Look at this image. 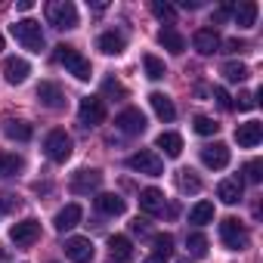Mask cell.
I'll use <instances>...</instances> for the list:
<instances>
[{"label": "cell", "instance_id": "cell-47", "mask_svg": "<svg viewBox=\"0 0 263 263\" xmlns=\"http://www.w3.org/2000/svg\"><path fill=\"white\" fill-rule=\"evenodd\" d=\"M146 263H167V260H164V257H155V254H152V257H146Z\"/></svg>", "mask_w": 263, "mask_h": 263}, {"label": "cell", "instance_id": "cell-14", "mask_svg": "<svg viewBox=\"0 0 263 263\" xmlns=\"http://www.w3.org/2000/svg\"><path fill=\"white\" fill-rule=\"evenodd\" d=\"M28 74H31V65H28L22 56H7V59H4V78H7L13 87H16V84H25Z\"/></svg>", "mask_w": 263, "mask_h": 263}, {"label": "cell", "instance_id": "cell-37", "mask_svg": "<svg viewBox=\"0 0 263 263\" xmlns=\"http://www.w3.org/2000/svg\"><path fill=\"white\" fill-rule=\"evenodd\" d=\"M102 93H105V96H121V99L127 96V90H124V84H118L115 78H108V81L102 84Z\"/></svg>", "mask_w": 263, "mask_h": 263}, {"label": "cell", "instance_id": "cell-29", "mask_svg": "<svg viewBox=\"0 0 263 263\" xmlns=\"http://www.w3.org/2000/svg\"><path fill=\"white\" fill-rule=\"evenodd\" d=\"M22 167H25V161H22L19 155H13V152H0V174H4V177H16Z\"/></svg>", "mask_w": 263, "mask_h": 263}, {"label": "cell", "instance_id": "cell-33", "mask_svg": "<svg viewBox=\"0 0 263 263\" xmlns=\"http://www.w3.org/2000/svg\"><path fill=\"white\" fill-rule=\"evenodd\" d=\"M177 186H180V192H201V180L192 174V171H180L177 174Z\"/></svg>", "mask_w": 263, "mask_h": 263}, {"label": "cell", "instance_id": "cell-24", "mask_svg": "<svg viewBox=\"0 0 263 263\" xmlns=\"http://www.w3.org/2000/svg\"><path fill=\"white\" fill-rule=\"evenodd\" d=\"M155 146H158L167 158H180V155H183V137L174 134V130H164V134H158Z\"/></svg>", "mask_w": 263, "mask_h": 263}, {"label": "cell", "instance_id": "cell-21", "mask_svg": "<svg viewBox=\"0 0 263 263\" xmlns=\"http://www.w3.org/2000/svg\"><path fill=\"white\" fill-rule=\"evenodd\" d=\"M158 44H161L164 50H171L174 56H180V53L186 50V37H183L174 25H164V28L158 31Z\"/></svg>", "mask_w": 263, "mask_h": 263}, {"label": "cell", "instance_id": "cell-2", "mask_svg": "<svg viewBox=\"0 0 263 263\" xmlns=\"http://www.w3.org/2000/svg\"><path fill=\"white\" fill-rule=\"evenodd\" d=\"M47 22L59 31L78 28V7L71 0H53V4H47Z\"/></svg>", "mask_w": 263, "mask_h": 263}, {"label": "cell", "instance_id": "cell-38", "mask_svg": "<svg viewBox=\"0 0 263 263\" xmlns=\"http://www.w3.org/2000/svg\"><path fill=\"white\" fill-rule=\"evenodd\" d=\"M232 105H238L241 111H251L257 105V93H238V102H232Z\"/></svg>", "mask_w": 263, "mask_h": 263}, {"label": "cell", "instance_id": "cell-9", "mask_svg": "<svg viewBox=\"0 0 263 263\" xmlns=\"http://www.w3.org/2000/svg\"><path fill=\"white\" fill-rule=\"evenodd\" d=\"M115 127L121 130V134H127V137H140L143 130H146V115L140 108H124L115 118Z\"/></svg>", "mask_w": 263, "mask_h": 263}, {"label": "cell", "instance_id": "cell-4", "mask_svg": "<svg viewBox=\"0 0 263 263\" xmlns=\"http://www.w3.org/2000/svg\"><path fill=\"white\" fill-rule=\"evenodd\" d=\"M220 241H223L229 251H245L248 241H251V235H248V229H245L241 220L226 217V220H220Z\"/></svg>", "mask_w": 263, "mask_h": 263}, {"label": "cell", "instance_id": "cell-22", "mask_svg": "<svg viewBox=\"0 0 263 263\" xmlns=\"http://www.w3.org/2000/svg\"><path fill=\"white\" fill-rule=\"evenodd\" d=\"M124 198L121 195H115V192H99L96 195V211L99 214H108V217H121L124 214Z\"/></svg>", "mask_w": 263, "mask_h": 263}, {"label": "cell", "instance_id": "cell-27", "mask_svg": "<svg viewBox=\"0 0 263 263\" xmlns=\"http://www.w3.org/2000/svg\"><path fill=\"white\" fill-rule=\"evenodd\" d=\"M7 137L10 140H16V143H28L31 137H34V127L28 124V121H7Z\"/></svg>", "mask_w": 263, "mask_h": 263}, {"label": "cell", "instance_id": "cell-6", "mask_svg": "<svg viewBox=\"0 0 263 263\" xmlns=\"http://www.w3.org/2000/svg\"><path fill=\"white\" fill-rule=\"evenodd\" d=\"M44 152H47L50 161L65 164V161L71 158V137L65 134V130H50L47 140H44Z\"/></svg>", "mask_w": 263, "mask_h": 263}, {"label": "cell", "instance_id": "cell-43", "mask_svg": "<svg viewBox=\"0 0 263 263\" xmlns=\"http://www.w3.org/2000/svg\"><path fill=\"white\" fill-rule=\"evenodd\" d=\"M130 232H134V235H146V232H149V223H146V220H140V217H137V220H134V223H130Z\"/></svg>", "mask_w": 263, "mask_h": 263}, {"label": "cell", "instance_id": "cell-20", "mask_svg": "<svg viewBox=\"0 0 263 263\" xmlns=\"http://www.w3.org/2000/svg\"><path fill=\"white\" fill-rule=\"evenodd\" d=\"M108 257L111 263H127L130 257H134V245H130L127 235H111L108 238Z\"/></svg>", "mask_w": 263, "mask_h": 263}, {"label": "cell", "instance_id": "cell-45", "mask_svg": "<svg viewBox=\"0 0 263 263\" xmlns=\"http://www.w3.org/2000/svg\"><path fill=\"white\" fill-rule=\"evenodd\" d=\"M180 7H183V10H198L201 4H198V0H183V4H180Z\"/></svg>", "mask_w": 263, "mask_h": 263}, {"label": "cell", "instance_id": "cell-11", "mask_svg": "<svg viewBox=\"0 0 263 263\" xmlns=\"http://www.w3.org/2000/svg\"><path fill=\"white\" fill-rule=\"evenodd\" d=\"M93 254H96V248H93V241L84 238V235H74V238L65 241V257H68L71 263H90Z\"/></svg>", "mask_w": 263, "mask_h": 263}, {"label": "cell", "instance_id": "cell-3", "mask_svg": "<svg viewBox=\"0 0 263 263\" xmlns=\"http://www.w3.org/2000/svg\"><path fill=\"white\" fill-rule=\"evenodd\" d=\"M10 31H13V37H16L25 50H31V53H41V50H44L41 22H34V19H19L16 25H10Z\"/></svg>", "mask_w": 263, "mask_h": 263}, {"label": "cell", "instance_id": "cell-7", "mask_svg": "<svg viewBox=\"0 0 263 263\" xmlns=\"http://www.w3.org/2000/svg\"><path fill=\"white\" fill-rule=\"evenodd\" d=\"M78 121L84 127H99L105 121V102L99 96H84L78 105Z\"/></svg>", "mask_w": 263, "mask_h": 263}, {"label": "cell", "instance_id": "cell-30", "mask_svg": "<svg viewBox=\"0 0 263 263\" xmlns=\"http://www.w3.org/2000/svg\"><path fill=\"white\" fill-rule=\"evenodd\" d=\"M223 78L229 81V84H241V81H248V65H241V62H223Z\"/></svg>", "mask_w": 263, "mask_h": 263}, {"label": "cell", "instance_id": "cell-32", "mask_svg": "<svg viewBox=\"0 0 263 263\" xmlns=\"http://www.w3.org/2000/svg\"><path fill=\"white\" fill-rule=\"evenodd\" d=\"M143 65H146V78H149V81H161V78L167 74L164 62H161L158 56H152V53H149V56H143Z\"/></svg>", "mask_w": 263, "mask_h": 263}, {"label": "cell", "instance_id": "cell-17", "mask_svg": "<svg viewBox=\"0 0 263 263\" xmlns=\"http://www.w3.org/2000/svg\"><path fill=\"white\" fill-rule=\"evenodd\" d=\"M140 211H146L149 217L164 214V192H161V189H155V186L143 189V192H140Z\"/></svg>", "mask_w": 263, "mask_h": 263}, {"label": "cell", "instance_id": "cell-16", "mask_svg": "<svg viewBox=\"0 0 263 263\" xmlns=\"http://www.w3.org/2000/svg\"><path fill=\"white\" fill-rule=\"evenodd\" d=\"M220 34H217V28H198L195 31V37H192V47L201 53V56H211V53H217L220 50Z\"/></svg>", "mask_w": 263, "mask_h": 263}, {"label": "cell", "instance_id": "cell-26", "mask_svg": "<svg viewBox=\"0 0 263 263\" xmlns=\"http://www.w3.org/2000/svg\"><path fill=\"white\" fill-rule=\"evenodd\" d=\"M217 198H220L223 204H238V201H241V180H220Z\"/></svg>", "mask_w": 263, "mask_h": 263}, {"label": "cell", "instance_id": "cell-25", "mask_svg": "<svg viewBox=\"0 0 263 263\" xmlns=\"http://www.w3.org/2000/svg\"><path fill=\"white\" fill-rule=\"evenodd\" d=\"M149 105L155 108V115L161 118V121H174L177 118V108H174V102H171V96H164V93H149Z\"/></svg>", "mask_w": 263, "mask_h": 263}, {"label": "cell", "instance_id": "cell-10", "mask_svg": "<svg viewBox=\"0 0 263 263\" xmlns=\"http://www.w3.org/2000/svg\"><path fill=\"white\" fill-rule=\"evenodd\" d=\"M99 186H102V171H96V167H84L71 177V192L74 195H90Z\"/></svg>", "mask_w": 263, "mask_h": 263}, {"label": "cell", "instance_id": "cell-18", "mask_svg": "<svg viewBox=\"0 0 263 263\" xmlns=\"http://www.w3.org/2000/svg\"><path fill=\"white\" fill-rule=\"evenodd\" d=\"M96 47H99L105 56H121L124 47H127V37H124L121 31H102L99 41H96Z\"/></svg>", "mask_w": 263, "mask_h": 263}, {"label": "cell", "instance_id": "cell-13", "mask_svg": "<svg viewBox=\"0 0 263 263\" xmlns=\"http://www.w3.org/2000/svg\"><path fill=\"white\" fill-rule=\"evenodd\" d=\"M263 140V124L260 121H248V124H238L235 127V143L241 149H257Z\"/></svg>", "mask_w": 263, "mask_h": 263}, {"label": "cell", "instance_id": "cell-39", "mask_svg": "<svg viewBox=\"0 0 263 263\" xmlns=\"http://www.w3.org/2000/svg\"><path fill=\"white\" fill-rule=\"evenodd\" d=\"M19 211V198L16 195H0V214H13Z\"/></svg>", "mask_w": 263, "mask_h": 263}, {"label": "cell", "instance_id": "cell-8", "mask_svg": "<svg viewBox=\"0 0 263 263\" xmlns=\"http://www.w3.org/2000/svg\"><path fill=\"white\" fill-rule=\"evenodd\" d=\"M10 238H13V245H16V248H31V245L41 238V223H37L34 217L19 220V223L10 229Z\"/></svg>", "mask_w": 263, "mask_h": 263}, {"label": "cell", "instance_id": "cell-23", "mask_svg": "<svg viewBox=\"0 0 263 263\" xmlns=\"http://www.w3.org/2000/svg\"><path fill=\"white\" fill-rule=\"evenodd\" d=\"M257 13H260V7L254 4V0H241V4L232 10L238 28H254V25H257Z\"/></svg>", "mask_w": 263, "mask_h": 263}, {"label": "cell", "instance_id": "cell-42", "mask_svg": "<svg viewBox=\"0 0 263 263\" xmlns=\"http://www.w3.org/2000/svg\"><path fill=\"white\" fill-rule=\"evenodd\" d=\"M220 47H226V53H245V50H248V44L238 41V37H232V41H226V44H220Z\"/></svg>", "mask_w": 263, "mask_h": 263}, {"label": "cell", "instance_id": "cell-41", "mask_svg": "<svg viewBox=\"0 0 263 263\" xmlns=\"http://www.w3.org/2000/svg\"><path fill=\"white\" fill-rule=\"evenodd\" d=\"M245 174H248L251 183H260V180H263V164H260V161H251V164L245 167Z\"/></svg>", "mask_w": 263, "mask_h": 263}, {"label": "cell", "instance_id": "cell-48", "mask_svg": "<svg viewBox=\"0 0 263 263\" xmlns=\"http://www.w3.org/2000/svg\"><path fill=\"white\" fill-rule=\"evenodd\" d=\"M177 263H189V260H186V257H180V260H177Z\"/></svg>", "mask_w": 263, "mask_h": 263}, {"label": "cell", "instance_id": "cell-35", "mask_svg": "<svg viewBox=\"0 0 263 263\" xmlns=\"http://www.w3.org/2000/svg\"><path fill=\"white\" fill-rule=\"evenodd\" d=\"M192 127H195V134H201V137H214L217 130H220V124L214 118H208V115H195Z\"/></svg>", "mask_w": 263, "mask_h": 263}, {"label": "cell", "instance_id": "cell-15", "mask_svg": "<svg viewBox=\"0 0 263 263\" xmlns=\"http://www.w3.org/2000/svg\"><path fill=\"white\" fill-rule=\"evenodd\" d=\"M37 99L47 108H62L65 105V93H62V87L56 81H41L37 84Z\"/></svg>", "mask_w": 263, "mask_h": 263}, {"label": "cell", "instance_id": "cell-31", "mask_svg": "<svg viewBox=\"0 0 263 263\" xmlns=\"http://www.w3.org/2000/svg\"><path fill=\"white\" fill-rule=\"evenodd\" d=\"M186 248H189V257L201 260V257L208 254V238H204L201 232H189V235H186Z\"/></svg>", "mask_w": 263, "mask_h": 263}, {"label": "cell", "instance_id": "cell-49", "mask_svg": "<svg viewBox=\"0 0 263 263\" xmlns=\"http://www.w3.org/2000/svg\"><path fill=\"white\" fill-rule=\"evenodd\" d=\"M0 50H4V34H0Z\"/></svg>", "mask_w": 263, "mask_h": 263}, {"label": "cell", "instance_id": "cell-40", "mask_svg": "<svg viewBox=\"0 0 263 263\" xmlns=\"http://www.w3.org/2000/svg\"><path fill=\"white\" fill-rule=\"evenodd\" d=\"M214 99H217V105H220L223 111H229V108H232V96H229L223 87H217V90H214Z\"/></svg>", "mask_w": 263, "mask_h": 263}, {"label": "cell", "instance_id": "cell-12", "mask_svg": "<svg viewBox=\"0 0 263 263\" xmlns=\"http://www.w3.org/2000/svg\"><path fill=\"white\" fill-rule=\"evenodd\" d=\"M201 164L211 167V171H223V167L229 164V146H226V143L201 146Z\"/></svg>", "mask_w": 263, "mask_h": 263}, {"label": "cell", "instance_id": "cell-1", "mask_svg": "<svg viewBox=\"0 0 263 263\" xmlns=\"http://www.w3.org/2000/svg\"><path fill=\"white\" fill-rule=\"evenodd\" d=\"M53 56H56V62H59V65H65V71H68V74H74L78 81H90L93 68H90V59H87L84 53H78V50H74V47H68V44H59Z\"/></svg>", "mask_w": 263, "mask_h": 263}, {"label": "cell", "instance_id": "cell-28", "mask_svg": "<svg viewBox=\"0 0 263 263\" xmlns=\"http://www.w3.org/2000/svg\"><path fill=\"white\" fill-rule=\"evenodd\" d=\"M211 220H214V204H211V201H198V204H192V211H189V223L204 226V223H211Z\"/></svg>", "mask_w": 263, "mask_h": 263}, {"label": "cell", "instance_id": "cell-46", "mask_svg": "<svg viewBox=\"0 0 263 263\" xmlns=\"http://www.w3.org/2000/svg\"><path fill=\"white\" fill-rule=\"evenodd\" d=\"M31 7H34V4H31V0H19V10H22V13H28Z\"/></svg>", "mask_w": 263, "mask_h": 263}, {"label": "cell", "instance_id": "cell-34", "mask_svg": "<svg viewBox=\"0 0 263 263\" xmlns=\"http://www.w3.org/2000/svg\"><path fill=\"white\" fill-rule=\"evenodd\" d=\"M152 248H155V257H171L174 254V235H167V232H158L155 238H152Z\"/></svg>", "mask_w": 263, "mask_h": 263}, {"label": "cell", "instance_id": "cell-19", "mask_svg": "<svg viewBox=\"0 0 263 263\" xmlns=\"http://www.w3.org/2000/svg\"><path fill=\"white\" fill-rule=\"evenodd\" d=\"M81 217H84L81 204H65V208H62V211L56 214L53 226H56V232H68V229H74V226L81 223Z\"/></svg>", "mask_w": 263, "mask_h": 263}, {"label": "cell", "instance_id": "cell-5", "mask_svg": "<svg viewBox=\"0 0 263 263\" xmlns=\"http://www.w3.org/2000/svg\"><path fill=\"white\" fill-rule=\"evenodd\" d=\"M127 167L137 171V174H146V177H161V174H164V161H161V155L152 152V149L134 152V155L127 158Z\"/></svg>", "mask_w": 263, "mask_h": 263}, {"label": "cell", "instance_id": "cell-44", "mask_svg": "<svg viewBox=\"0 0 263 263\" xmlns=\"http://www.w3.org/2000/svg\"><path fill=\"white\" fill-rule=\"evenodd\" d=\"M226 16H229V7H223V10H217V13H214V16H211V19H214V22H223V19H226Z\"/></svg>", "mask_w": 263, "mask_h": 263}, {"label": "cell", "instance_id": "cell-36", "mask_svg": "<svg viewBox=\"0 0 263 263\" xmlns=\"http://www.w3.org/2000/svg\"><path fill=\"white\" fill-rule=\"evenodd\" d=\"M152 13H155L161 22H174V7H171V4H161V0H152Z\"/></svg>", "mask_w": 263, "mask_h": 263}]
</instances>
